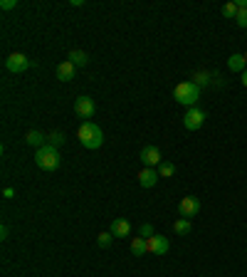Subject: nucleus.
<instances>
[{
  "label": "nucleus",
  "mask_w": 247,
  "mask_h": 277,
  "mask_svg": "<svg viewBox=\"0 0 247 277\" xmlns=\"http://www.w3.org/2000/svg\"><path fill=\"white\" fill-rule=\"evenodd\" d=\"M173 99H176L178 104H183V107H188V109H191V107H198V102H200V87L193 82V80L176 84Z\"/></svg>",
  "instance_id": "nucleus-1"
},
{
  "label": "nucleus",
  "mask_w": 247,
  "mask_h": 277,
  "mask_svg": "<svg viewBox=\"0 0 247 277\" xmlns=\"http://www.w3.org/2000/svg\"><path fill=\"white\" fill-rule=\"evenodd\" d=\"M77 138H79V144H82L84 149H89V151H94V149H99L104 144V134H101V129L94 122H84L79 126V131H77Z\"/></svg>",
  "instance_id": "nucleus-2"
},
{
  "label": "nucleus",
  "mask_w": 247,
  "mask_h": 277,
  "mask_svg": "<svg viewBox=\"0 0 247 277\" xmlns=\"http://www.w3.org/2000/svg\"><path fill=\"white\" fill-rule=\"evenodd\" d=\"M35 164H37L42 171H57V168H59V151H57L55 146L45 144L42 149L35 151Z\"/></svg>",
  "instance_id": "nucleus-3"
},
{
  "label": "nucleus",
  "mask_w": 247,
  "mask_h": 277,
  "mask_svg": "<svg viewBox=\"0 0 247 277\" xmlns=\"http://www.w3.org/2000/svg\"><path fill=\"white\" fill-rule=\"evenodd\" d=\"M208 119V111L200 109V107H191V109L186 111V116H183V126L188 129V131H198L200 126L205 124Z\"/></svg>",
  "instance_id": "nucleus-4"
},
{
  "label": "nucleus",
  "mask_w": 247,
  "mask_h": 277,
  "mask_svg": "<svg viewBox=\"0 0 247 277\" xmlns=\"http://www.w3.org/2000/svg\"><path fill=\"white\" fill-rule=\"evenodd\" d=\"M94 111H96V104H94V99L92 97H77V102H74V114L79 116V119H92L94 116Z\"/></svg>",
  "instance_id": "nucleus-5"
},
{
  "label": "nucleus",
  "mask_w": 247,
  "mask_h": 277,
  "mask_svg": "<svg viewBox=\"0 0 247 277\" xmlns=\"http://www.w3.org/2000/svg\"><path fill=\"white\" fill-rule=\"evenodd\" d=\"M178 213H180V218H195L198 213H200V201L195 198V195H186L183 201L178 203Z\"/></svg>",
  "instance_id": "nucleus-6"
},
{
  "label": "nucleus",
  "mask_w": 247,
  "mask_h": 277,
  "mask_svg": "<svg viewBox=\"0 0 247 277\" xmlns=\"http://www.w3.org/2000/svg\"><path fill=\"white\" fill-rule=\"evenodd\" d=\"M5 69L13 72V74H20V72H28L30 69V60L23 52H13V55L5 60Z\"/></svg>",
  "instance_id": "nucleus-7"
},
{
  "label": "nucleus",
  "mask_w": 247,
  "mask_h": 277,
  "mask_svg": "<svg viewBox=\"0 0 247 277\" xmlns=\"http://www.w3.org/2000/svg\"><path fill=\"white\" fill-rule=\"evenodd\" d=\"M138 159H141V164H143L146 168H158L161 164H163V159H161V151H158L156 146H143Z\"/></svg>",
  "instance_id": "nucleus-8"
},
{
  "label": "nucleus",
  "mask_w": 247,
  "mask_h": 277,
  "mask_svg": "<svg viewBox=\"0 0 247 277\" xmlns=\"http://www.w3.org/2000/svg\"><path fill=\"white\" fill-rule=\"evenodd\" d=\"M146 243H149V252H153V255H166L171 250V243H168L166 235H153Z\"/></svg>",
  "instance_id": "nucleus-9"
},
{
  "label": "nucleus",
  "mask_w": 247,
  "mask_h": 277,
  "mask_svg": "<svg viewBox=\"0 0 247 277\" xmlns=\"http://www.w3.org/2000/svg\"><path fill=\"white\" fill-rule=\"evenodd\" d=\"M109 230L114 238H129L131 235V223L126 221V218H116V221L111 223Z\"/></svg>",
  "instance_id": "nucleus-10"
},
{
  "label": "nucleus",
  "mask_w": 247,
  "mask_h": 277,
  "mask_svg": "<svg viewBox=\"0 0 247 277\" xmlns=\"http://www.w3.org/2000/svg\"><path fill=\"white\" fill-rule=\"evenodd\" d=\"M158 179H161V176H158L156 168H143V171L138 173V183H141L143 188H153V186L158 183Z\"/></svg>",
  "instance_id": "nucleus-11"
},
{
  "label": "nucleus",
  "mask_w": 247,
  "mask_h": 277,
  "mask_svg": "<svg viewBox=\"0 0 247 277\" xmlns=\"http://www.w3.org/2000/svg\"><path fill=\"white\" fill-rule=\"evenodd\" d=\"M74 65H72V62H62V65H59V67H57V80H59V82H69V80H74Z\"/></svg>",
  "instance_id": "nucleus-12"
},
{
  "label": "nucleus",
  "mask_w": 247,
  "mask_h": 277,
  "mask_svg": "<svg viewBox=\"0 0 247 277\" xmlns=\"http://www.w3.org/2000/svg\"><path fill=\"white\" fill-rule=\"evenodd\" d=\"M228 67L233 69V72H240V74H242V72L247 69L245 55H237V52H235V55H230V60H228Z\"/></svg>",
  "instance_id": "nucleus-13"
},
{
  "label": "nucleus",
  "mask_w": 247,
  "mask_h": 277,
  "mask_svg": "<svg viewBox=\"0 0 247 277\" xmlns=\"http://www.w3.org/2000/svg\"><path fill=\"white\" fill-rule=\"evenodd\" d=\"M25 141H28L30 146H35V149H42V146H45V141H47V136H45V134H40L37 129H32V131H28Z\"/></svg>",
  "instance_id": "nucleus-14"
},
{
  "label": "nucleus",
  "mask_w": 247,
  "mask_h": 277,
  "mask_svg": "<svg viewBox=\"0 0 247 277\" xmlns=\"http://www.w3.org/2000/svg\"><path fill=\"white\" fill-rule=\"evenodd\" d=\"M69 62H72L74 67H84V65H89V55H87L84 50H72V52H69Z\"/></svg>",
  "instance_id": "nucleus-15"
},
{
  "label": "nucleus",
  "mask_w": 247,
  "mask_h": 277,
  "mask_svg": "<svg viewBox=\"0 0 247 277\" xmlns=\"http://www.w3.org/2000/svg\"><path fill=\"white\" fill-rule=\"evenodd\" d=\"M131 252H134L136 258L146 255V252H149V243H146V238H134V240H131Z\"/></svg>",
  "instance_id": "nucleus-16"
},
{
  "label": "nucleus",
  "mask_w": 247,
  "mask_h": 277,
  "mask_svg": "<svg viewBox=\"0 0 247 277\" xmlns=\"http://www.w3.org/2000/svg\"><path fill=\"white\" fill-rule=\"evenodd\" d=\"M191 230H193V225L188 218H178V221L173 223V233H176V235H188Z\"/></svg>",
  "instance_id": "nucleus-17"
},
{
  "label": "nucleus",
  "mask_w": 247,
  "mask_h": 277,
  "mask_svg": "<svg viewBox=\"0 0 247 277\" xmlns=\"http://www.w3.org/2000/svg\"><path fill=\"white\" fill-rule=\"evenodd\" d=\"M173 173H176V164H173V161H163V164L158 166V176H161V179H171Z\"/></svg>",
  "instance_id": "nucleus-18"
},
{
  "label": "nucleus",
  "mask_w": 247,
  "mask_h": 277,
  "mask_svg": "<svg viewBox=\"0 0 247 277\" xmlns=\"http://www.w3.org/2000/svg\"><path fill=\"white\" fill-rule=\"evenodd\" d=\"M193 82L198 84V87H208V84L213 82V74L210 72H195L193 74Z\"/></svg>",
  "instance_id": "nucleus-19"
},
{
  "label": "nucleus",
  "mask_w": 247,
  "mask_h": 277,
  "mask_svg": "<svg viewBox=\"0 0 247 277\" xmlns=\"http://www.w3.org/2000/svg\"><path fill=\"white\" fill-rule=\"evenodd\" d=\"M237 13H240L237 3H225V5H222V15H225L228 20H235V17H237Z\"/></svg>",
  "instance_id": "nucleus-20"
},
{
  "label": "nucleus",
  "mask_w": 247,
  "mask_h": 277,
  "mask_svg": "<svg viewBox=\"0 0 247 277\" xmlns=\"http://www.w3.org/2000/svg\"><path fill=\"white\" fill-rule=\"evenodd\" d=\"M65 141H67V138H65V134H62V131H52V134H47V144H50V146H62V144H65Z\"/></svg>",
  "instance_id": "nucleus-21"
},
{
  "label": "nucleus",
  "mask_w": 247,
  "mask_h": 277,
  "mask_svg": "<svg viewBox=\"0 0 247 277\" xmlns=\"http://www.w3.org/2000/svg\"><path fill=\"white\" fill-rule=\"evenodd\" d=\"M111 240H114L111 230H107V233H99V235H96V243H99V248H109Z\"/></svg>",
  "instance_id": "nucleus-22"
},
{
  "label": "nucleus",
  "mask_w": 247,
  "mask_h": 277,
  "mask_svg": "<svg viewBox=\"0 0 247 277\" xmlns=\"http://www.w3.org/2000/svg\"><path fill=\"white\" fill-rule=\"evenodd\" d=\"M138 235H141V238H146V240L156 235V233H153V225H151V223H143V225L138 228Z\"/></svg>",
  "instance_id": "nucleus-23"
},
{
  "label": "nucleus",
  "mask_w": 247,
  "mask_h": 277,
  "mask_svg": "<svg viewBox=\"0 0 247 277\" xmlns=\"http://www.w3.org/2000/svg\"><path fill=\"white\" fill-rule=\"evenodd\" d=\"M235 23H237V28H247V8H240V13H237V17H235Z\"/></svg>",
  "instance_id": "nucleus-24"
},
{
  "label": "nucleus",
  "mask_w": 247,
  "mask_h": 277,
  "mask_svg": "<svg viewBox=\"0 0 247 277\" xmlns=\"http://www.w3.org/2000/svg\"><path fill=\"white\" fill-rule=\"evenodd\" d=\"M0 8H3V10H13V8H17V0H3Z\"/></svg>",
  "instance_id": "nucleus-25"
},
{
  "label": "nucleus",
  "mask_w": 247,
  "mask_h": 277,
  "mask_svg": "<svg viewBox=\"0 0 247 277\" xmlns=\"http://www.w3.org/2000/svg\"><path fill=\"white\" fill-rule=\"evenodd\" d=\"M8 233H10L8 225H3V228H0V240H8Z\"/></svg>",
  "instance_id": "nucleus-26"
},
{
  "label": "nucleus",
  "mask_w": 247,
  "mask_h": 277,
  "mask_svg": "<svg viewBox=\"0 0 247 277\" xmlns=\"http://www.w3.org/2000/svg\"><path fill=\"white\" fill-rule=\"evenodd\" d=\"M13 193H15V191H13V188H10V186H8V188L3 191V195H5V198H13Z\"/></svg>",
  "instance_id": "nucleus-27"
},
{
  "label": "nucleus",
  "mask_w": 247,
  "mask_h": 277,
  "mask_svg": "<svg viewBox=\"0 0 247 277\" xmlns=\"http://www.w3.org/2000/svg\"><path fill=\"white\" fill-rule=\"evenodd\" d=\"M237 8H247V0H237Z\"/></svg>",
  "instance_id": "nucleus-28"
},
{
  "label": "nucleus",
  "mask_w": 247,
  "mask_h": 277,
  "mask_svg": "<svg viewBox=\"0 0 247 277\" xmlns=\"http://www.w3.org/2000/svg\"><path fill=\"white\" fill-rule=\"evenodd\" d=\"M242 87H247V69L242 72Z\"/></svg>",
  "instance_id": "nucleus-29"
},
{
  "label": "nucleus",
  "mask_w": 247,
  "mask_h": 277,
  "mask_svg": "<svg viewBox=\"0 0 247 277\" xmlns=\"http://www.w3.org/2000/svg\"><path fill=\"white\" fill-rule=\"evenodd\" d=\"M245 62H247V52H245Z\"/></svg>",
  "instance_id": "nucleus-30"
}]
</instances>
